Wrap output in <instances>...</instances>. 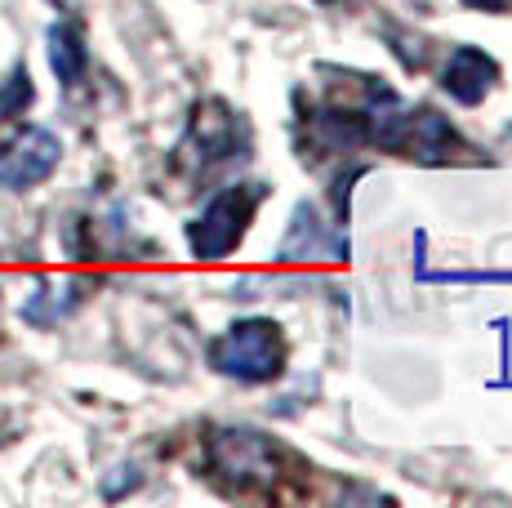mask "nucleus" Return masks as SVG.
<instances>
[{
  "label": "nucleus",
  "instance_id": "f257e3e1",
  "mask_svg": "<svg viewBox=\"0 0 512 508\" xmlns=\"http://www.w3.org/2000/svg\"><path fill=\"white\" fill-rule=\"evenodd\" d=\"M294 455L263 437L259 428H214L205 437V473L223 486L228 495H245V500H281L285 482H290Z\"/></svg>",
  "mask_w": 512,
  "mask_h": 508
},
{
  "label": "nucleus",
  "instance_id": "f03ea898",
  "mask_svg": "<svg viewBox=\"0 0 512 508\" xmlns=\"http://www.w3.org/2000/svg\"><path fill=\"white\" fill-rule=\"evenodd\" d=\"M263 197H268V183H232V188L214 192L205 201V210L187 223V250H192V259H201V263L228 259L245 241Z\"/></svg>",
  "mask_w": 512,
  "mask_h": 508
},
{
  "label": "nucleus",
  "instance_id": "7ed1b4c3",
  "mask_svg": "<svg viewBox=\"0 0 512 508\" xmlns=\"http://www.w3.org/2000/svg\"><path fill=\"white\" fill-rule=\"evenodd\" d=\"M210 366L241 384H268L285 370V335L277 321H236L210 344Z\"/></svg>",
  "mask_w": 512,
  "mask_h": 508
},
{
  "label": "nucleus",
  "instance_id": "20e7f679",
  "mask_svg": "<svg viewBox=\"0 0 512 508\" xmlns=\"http://www.w3.org/2000/svg\"><path fill=\"white\" fill-rule=\"evenodd\" d=\"M58 161H63V143L41 125H27V130L9 134L0 143V188L5 192L36 188L58 170Z\"/></svg>",
  "mask_w": 512,
  "mask_h": 508
},
{
  "label": "nucleus",
  "instance_id": "39448f33",
  "mask_svg": "<svg viewBox=\"0 0 512 508\" xmlns=\"http://www.w3.org/2000/svg\"><path fill=\"white\" fill-rule=\"evenodd\" d=\"M241 143H245L241 112H232L228 103L210 99L192 112V125H187V139H183L179 152L192 156L201 170H210V165H223V161H232V156H241L236 152Z\"/></svg>",
  "mask_w": 512,
  "mask_h": 508
},
{
  "label": "nucleus",
  "instance_id": "423d86ee",
  "mask_svg": "<svg viewBox=\"0 0 512 508\" xmlns=\"http://www.w3.org/2000/svg\"><path fill=\"white\" fill-rule=\"evenodd\" d=\"M277 259L281 263H343L348 259V237L334 223H321V214L303 201L294 205L290 232H285Z\"/></svg>",
  "mask_w": 512,
  "mask_h": 508
},
{
  "label": "nucleus",
  "instance_id": "0eeeda50",
  "mask_svg": "<svg viewBox=\"0 0 512 508\" xmlns=\"http://www.w3.org/2000/svg\"><path fill=\"white\" fill-rule=\"evenodd\" d=\"M495 81H499V63L486 50H477V45H459L450 54V63L441 67V90L464 107H477L495 90Z\"/></svg>",
  "mask_w": 512,
  "mask_h": 508
},
{
  "label": "nucleus",
  "instance_id": "6e6552de",
  "mask_svg": "<svg viewBox=\"0 0 512 508\" xmlns=\"http://www.w3.org/2000/svg\"><path fill=\"white\" fill-rule=\"evenodd\" d=\"M459 152H468V143L455 134V125H450L437 107H415V116H410L406 156L428 161V165H446V161H455Z\"/></svg>",
  "mask_w": 512,
  "mask_h": 508
},
{
  "label": "nucleus",
  "instance_id": "1a4fd4ad",
  "mask_svg": "<svg viewBox=\"0 0 512 508\" xmlns=\"http://www.w3.org/2000/svg\"><path fill=\"white\" fill-rule=\"evenodd\" d=\"M45 45H49V67H54L58 85H63V90H76V85L85 81V67H90V50H85L81 23L58 18V23L45 32Z\"/></svg>",
  "mask_w": 512,
  "mask_h": 508
},
{
  "label": "nucleus",
  "instance_id": "9d476101",
  "mask_svg": "<svg viewBox=\"0 0 512 508\" xmlns=\"http://www.w3.org/2000/svg\"><path fill=\"white\" fill-rule=\"evenodd\" d=\"M72 308H76V295L58 299V286H54V281H41V290H36V295L23 304V317L32 321V326H54V321L67 317Z\"/></svg>",
  "mask_w": 512,
  "mask_h": 508
},
{
  "label": "nucleus",
  "instance_id": "9b49d317",
  "mask_svg": "<svg viewBox=\"0 0 512 508\" xmlns=\"http://www.w3.org/2000/svg\"><path fill=\"white\" fill-rule=\"evenodd\" d=\"M36 90H32V76H27V67L18 63L14 72L5 76V85H0V121H14V116H23L27 107H32Z\"/></svg>",
  "mask_w": 512,
  "mask_h": 508
},
{
  "label": "nucleus",
  "instance_id": "f8f14e48",
  "mask_svg": "<svg viewBox=\"0 0 512 508\" xmlns=\"http://www.w3.org/2000/svg\"><path fill=\"white\" fill-rule=\"evenodd\" d=\"M468 9H490V14H508L512 0H464Z\"/></svg>",
  "mask_w": 512,
  "mask_h": 508
},
{
  "label": "nucleus",
  "instance_id": "ddd939ff",
  "mask_svg": "<svg viewBox=\"0 0 512 508\" xmlns=\"http://www.w3.org/2000/svg\"><path fill=\"white\" fill-rule=\"evenodd\" d=\"M49 5H58V9H67V0H49Z\"/></svg>",
  "mask_w": 512,
  "mask_h": 508
},
{
  "label": "nucleus",
  "instance_id": "4468645a",
  "mask_svg": "<svg viewBox=\"0 0 512 508\" xmlns=\"http://www.w3.org/2000/svg\"><path fill=\"white\" fill-rule=\"evenodd\" d=\"M321 5H330V0H321Z\"/></svg>",
  "mask_w": 512,
  "mask_h": 508
}]
</instances>
